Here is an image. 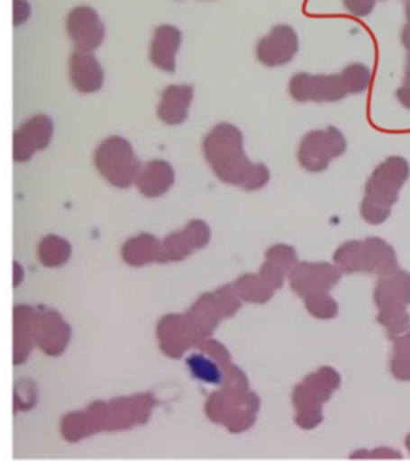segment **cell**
<instances>
[{
  "label": "cell",
  "instance_id": "6da1fadb",
  "mask_svg": "<svg viewBox=\"0 0 410 461\" xmlns=\"http://www.w3.org/2000/svg\"><path fill=\"white\" fill-rule=\"evenodd\" d=\"M409 176L410 166L405 158L401 156L388 158L375 168L366 187V197L385 207H393Z\"/></svg>",
  "mask_w": 410,
  "mask_h": 461
},
{
  "label": "cell",
  "instance_id": "7a4b0ae2",
  "mask_svg": "<svg viewBox=\"0 0 410 461\" xmlns=\"http://www.w3.org/2000/svg\"><path fill=\"white\" fill-rule=\"evenodd\" d=\"M375 304L380 311L404 310L410 304V273L397 269L380 279L375 287Z\"/></svg>",
  "mask_w": 410,
  "mask_h": 461
},
{
  "label": "cell",
  "instance_id": "3957f363",
  "mask_svg": "<svg viewBox=\"0 0 410 461\" xmlns=\"http://www.w3.org/2000/svg\"><path fill=\"white\" fill-rule=\"evenodd\" d=\"M364 242H366V252H368L366 273L378 274L382 277L396 273L399 263H397L396 252L391 245L378 238L366 239Z\"/></svg>",
  "mask_w": 410,
  "mask_h": 461
},
{
  "label": "cell",
  "instance_id": "277c9868",
  "mask_svg": "<svg viewBox=\"0 0 410 461\" xmlns=\"http://www.w3.org/2000/svg\"><path fill=\"white\" fill-rule=\"evenodd\" d=\"M335 261L348 273L368 271V252L366 242H348L335 253Z\"/></svg>",
  "mask_w": 410,
  "mask_h": 461
},
{
  "label": "cell",
  "instance_id": "5b68a950",
  "mask_svg": "<svg viewBox=\"0 0 410 461\" xmlns=\"http://www.w3.org/2000/svg\"><path fill=\"white\" fill-rule=\"evenodd\" d=\"M389 368L399 382H410V330L395 339Z\"/></svg>",
  "mask_w": 410,
  "mask_h": 461
},
{
  "label": "cell",
  "instance_id": "8992f818",
  "mask_svg": "<svg viewBox=\"0 0 410 461\" xmlns=\"http://www.w3.org/2000/svg\"><path fill=\"white\" fill-rule=\"evenodd\" d=\"M377 321L387 329L391 339H396L410 330V316L407 308L404 310L380 311Z\"/></svg>",
  "mask_w": 410,
  "mask_h": 461
},
{
  "label": "cell",
  "instance_id": "52a82bcc",
  "mask_svg": "<svg viewBox=\"0 0 410 461\" xmlns=\"http://www.w3.org/2000/svg\"><path fill=\"white\" fill-rule=\"evenodd\" d=\"M360 213L362 218L370 224H382L388 220L389 213H391V207H385L377 202L370 201V199H364L362 205H360Z\"/></svg>",
  "mask_w": 410,
  "mask_h": 461
},
{
  "label": "cell",
  "instance_id": "ba28073f",
  "mask_svg": "<svg viewBox=\"0 0 410 461\" xmlns=\"http://www.w3.org/2000/svg\"><path fill=\"white\" fill-rule=\"evenodd\" d=\"M346 76H348V86L354 94H360V92L368 90L370 79H372V74L366 66H351L346 71Z\"/></svg>",
  "mask_w": 410,
  "mask_h": 461
},
{
  "label": "cell",
  "instance_id": "9c48e42d",
  "mask_svg": "<svg viewBox=\"0 0 410 461\" xmlns=\"http://www.w3.org/2000/svg\"><path fill=\"white\" fill-rule=\"evenodd\" d=\"M377 2L378 0H346V5L354 14L366 16V14H370V12L374 10Z\"/></svg>",
  "mask_w": 410,
  "mask_h": 461
},
{
  "label": "cell",
  "instance_id": "30bf717a",
  "mask_svg": "<svg viewBox=\"0 0 410 461\" xmlns=\"http://www.w3.org/2000/svg\"><path fill=\"white\" fill-rule=\"evenodd\" d=\"M396 98L404 108L410 111V84H403L397 88Z\"/></svg>",
  "mask_w": 410,
  "mask_h": 461
},
{
  "label": "cell",
  "instance_id": "8fae6325",
  "mask_svg": "<svg viewBox=\"0 0 410 461\" xmlns=\"http://www.w3.org/2000/svg\"><path fill=\"white\" fill-rule=\"evenodd\" d=\"M401 43L405 50L410 51V23H407L401 31Z\"/></svg>",
  "mask_w": 410,
  "mask_h": 461
},
{
  "label": "cell",
  "instance_id": "7c38bea8",
  "mask_svg": "<svg viewBox=\"0 0 410 461\" xmlns=\"http://www.w3.org/2000/svg\"><path fill=\"white\" fill-rule=\"evenodd\" d=\"M403 84H410V51H407V57H405V65H404Z\"/></svg>",
  "mask_w": 410,
  "mask_h": 461
},
{
  "label": "cell",
  "instance_id": "4fadbf2b",
  "mask_svg": "<svg viewBox=\"0 0 410 461\" xmlns=\"http://www.w3.org/2000/svg\"><path fill=\"white\" fill-rule=\"evenodd\" d=\"M405 20H407V23H410V0L405 2Z\"/></svg>",
  "mask_w": 410,
  "mask_h": 461
},
{
  "label": "cell",
  "instance_id": "5bb4252c",
  "mask_svg": "<svg viewBox=\"0 0 410 461\" xmlns=\"http://www.w3.org/2000/svg\"><path fill=\"white\" fill-rule=\"evenodd\" d=\"M405 447H407V450H409L410 454V434L407 436V438H405Z\"/></svg>",
  "mask_w": 410,
  "mask_h": 461
}]
</instances>
